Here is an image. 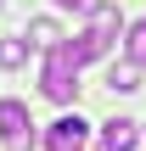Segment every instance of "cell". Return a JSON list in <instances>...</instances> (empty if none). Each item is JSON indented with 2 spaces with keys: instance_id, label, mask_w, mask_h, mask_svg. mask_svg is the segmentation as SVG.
<instances>
[{
  "instance_id": "6da1fadb",
  "label": "cell",
  "mask_w": 146,
  "mask_h": 151,
  "mask_svg": "<svg viewBox=\"0 0 146 151\" xmlns=\"http://www.w3.org/2000/svg\"><path fill=\"white\" fill-rule=\"evenodd\" d=\"M39 90H45L56 106L79 101V62L68 56V39H62L56 50H45V67H39Z\"/></svg>"
},
{
  "instance_id": "7a4b0ae2",
  "label": "cell",
  "mask_w": 146,
  "mask_h": 151,
  "mask_svg": "<svg viewBox=\"0 0 146 151\" xmlns=\"http://www.w3.org/2000/svg\"><path fill=\"white\" fill-rule=\"evenodd\" d=\"M45 151H90V123H84L79 112L56 118V123L45 129Z\"/></svg>"
},
{
  "instance_id": "3957f363",
  "label": "cell",
  "mask_w": 146,
  "mask_h": 151,
  "mask_svg": "<svg viewBox=\"0 0 146 151\" xmlns=\"http://www.w3.org/2000/svg\"><path fill=\"white\" fill-rule=\"evenodd\" d=\"M0 134H6L11 151H28L34 146V118H28L23 101H0Z\"/></svg>"
},
{
  "instance_id": "277c9868",
  "label": "cell",
  "mask_w": 146,
  "mask_h": 151,
  "mask_svg": "<svg viewBox=\"0 0 146 151\" xmlns=\"http://www.w3.org/2000/svg\"><path fill=\"white\" fill-rule=\"evenodd\" d=\"M135 146H141V123H135V118L101 123V151H135Z\"/></svg>"
},
{
  "instance_id": "5b68a950",
  "label": "cell",
  "mask_w": 146,
  "mask_h": 151,
  "mask_svg": "<svg viewBox=\"0 0 146 151\" xmlns=\"http://www.w3.org/2000/svg\"><path fill=\"white\" fill-rule=\"evenodd\" d=\"M62 39H68V34H62L51 17H34V22H28V45H34V50H56Z\"/></svg>"
},
{
  "instance_id": "8992f818",
  "label": "cell",
  "mask_w": 146,
  "mask_h": 151,
  "mask_svg": "<svg viewBox=\"0 0 146 151\" xmlns=\"http://www.w3.org/2000/svg\"><path fill=\"white\" fill-rule=\"evenodd\" d=\"M107 90H113V95H129V90H141V62H129V56H124V62L107 73Z\"/></svg>"
},
{
  "instance_id": "52a82bcc",
  "label": "cell",
  "mask_w": 146,
  "mask_h": 151,
  "mask_svg": "<svg viewBox=\"0 0 146 151\" xmlns=\"http://www.w3.org/2000/svg\"><path fill=\"white\" fill-rule=\"evenodd\" d=\"M124 56L146 67V17H141V22H129V39H124Z\"/></svg>"
},
{
  "instance_id": "ba28073f",
  "label": "cell",
  "mask_w": 146,
  "mask_h": 151,
  "mask_svg": "<svg viewBox=\"0 0 146 151\" xmlns=\"http://www.w3.org/2000/svg\"><path fill=\"white\" fill-rule=\"evenodd\" d=\"M28 62V34L23 39H0V67H23Z\"/></svg>"
},
{
  "instance_id": "9c48e42d",
  "label": "cell",
  "mask_w": 146,
  "mask_h": 151,
  "mask_svg": "<svg viewBox=\"0 0 146 151\" xmlns=\"http://www.w3.org/2000/svg\"><path fill=\"white\" fill-rule=\"evenodd\" d=\"M56 6H62V11H79V17H90V6H96V0H56Z\"/></svg>"
},
{
  "instance_id": "30bf717a",
  "label": "cell",
  "mask_w": 146,
  "mask_h": 151,
  "mask_svg": "<svg viewBox=\"0 0 146 151\" xmlns=\"http://www.w3.org/2000/svg\"><path fill=\"white\" fill-rule=\"evenodd\" d=\"M0 6H6V0H0Z\"/></svg>"
}]
</instances>
